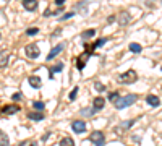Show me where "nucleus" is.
<instances>
[{
  "label": "nucleus",
  "mask_w": 162,
  "mask_h": 146,
  "mask_svg": "<svg viewBox=\"0 0 162 146\" xmlns=\"http://www.w3.org/2000/svg\"><path fill=\"white\" fill-rule=\"evenodd\" d=\"M113 20H115V16H113V15H112V16H109V21H107V23L112 24V23H113Z\"/></svg>",
  "instance_id": "2f4dec72"
},
{
  "label": "nucleus",
  "mask_w": 162,
  "mask_h": 146,
  "mask_svg": "<svg viewBox=\"0 0 162 146\" xmlns=\"http://www.w3.org/2000/svg\"><path fill=\"white\" fill-rule=\"evenodd\" d=\"M71 130L75 133H84L86 132V123L83 120H75L71 123Z\"/></svg>",
  "instance_id": "423d86ee"
},
{
  "label": "nucleus",
  "mask_w": 162,
  "mask_h": 146,
  "mask_svg": "<svg viewBox=\"0 0 162 146\" xmlns=\"http://www.w3.org/2000/svg\"><path fill=\"white\" fill-rule=\"evenodd\" d=\"M146 102L152 107H159L161 105V99L157 96H154V94H149V96H146Z\"/></svg>",
  "instance_id": "4468645a"
},
{
  "label": "nucleus",
  "mask_w": 162,
  "mask_h": 146,
  "mask_svg": "<svg viewBox=\"0 0 162 146\" xmlns=\"http://www.w3.org/2000/svg\"><path fill=\"white\" fill-rule=\"evenodd\" d=\"M10 50L8 49H3V50H0V68H3V67H7L8 63V59H10Z\"/></svg>",
  "instance_id": "6e6552de"
},
{
  "label": "nucleus",
  "mask_w": 162,
  "mask_h": 146,
  "mask_svg": "<svg viewBox=\"0 0 162 146\" xmlns=\"http://www.w3.org/2000/svg\"><path fill=\"white\" fill-rule=\"evenodd\" d=\"M118 97H120V94H118V91H112V93L109 94V97H107V99H109V101H113V102H115V101H117V99H118Z\"/></svg>",
  "instance_id": "5701e85b"
},
{
  "label": "nucleus",
  "mask_w": 162,
  "mask_h": 146,
  "mask_svg": "<svg viewBox=\"0 0 162 146\" xmlns=\"http://www.w3.org/2000/svg\"><path fill=\"white\" fill-rule=\"evenodd\" d=\"M96 36V29H86V31H83V34H81V37L83 39H91V37Z\"/></svg>",
  "instance_id": "a211bd4d"
},
{
  "label": "nucleus",
  "mask_w": 162,
  "mask_h": 146,
  "mask_svg": "<svg viewBox=\"0 0 162 146\" xmlns=\"http://www.w3.org/2000/svg\"><path fill=\"white\" fill-rule=\"evenodd\" d=\"M133 123H135V120H130V122H123V123H122V125L125 127V128H130V127L133 125Z\"/></svg>",
  "instance_id": "c85d7f7f"
},
{
  "label": "nucleus",
  "mask_w": 162,
  "mask_h": 146,
  "mask_svg": "<svg viewBox=\"0 0 162 146\" xmlns=\"http://www.w3.org/2000/svg\"><path fill=\"white\" fill-rule=\"evenodd\" d=\"M58 34H60V28H58V29H55V31H54V34H52V36L55 37V36H58Z\"/></svg>",
  "instance_id": "473e14b6"
},
{
  "label": "nucleus",
  "mask_w": 162,
  "mask_h": 146,
  "mask_svg": "<svg viewBox=\"0 0 162 146\" xmlns=\"http://www.w3.org/2000/svg\"><path fill=\"white\" fill-rule=\"evenodd\" d=\"M28 83H29V86H31V88H34V89H39L41 86H42V81H41V78L36 76V75L29 76L28 78Z\"/></svg>",
  "instance_id": "9b49d317"
},
{
  "label": "nucleus",
  "mask_w": 162,
  "mask_h": 146,
  "mask_svg": "<svg viewBox=\"0 0 162 146\" xmlns=\"http://www.w3.org/2000/svg\"><path fill=\"white\" fill-rule=\"evenodd\" d=\"M76 94H78V86H76V88H73V91L70 93L68 99H70V101H75V97H76Z\"/></svg>",
  "instance_id": "393cba45"
},
{
  "label": "nucleus",
  "mask_w": 162,
  "mask_h": 146,
  "mask_svg": "<svg viewBox=\"0 0 162 146\" xmlns=\"http://www.w3.org/2000/svg\"><path fill=\"white\" fill-rule=\"evenodd\" d=\"M136 99H138L136 94H128V96H125V97H118L117 101H115V107H117V109H125L128 105L135 104Z\"/></svg>",
  "instance_id": "f03ea898"
},
{
  "label": "nucleus",
  "mask_w": 162,
  "mask_h": 146,
  "mask_svg": "<svg viewBox=\"0 0 162 146\" xmlns=\"http://www.w3.org/2000/svg\"><path fill=\"white\" fill-rule=\"evenodd\" d=\"M28 118L39 122V120H42V118H44V114H42V112H39V110H37V112H29V114H28Z\"/></svg>",
  "instance_id": "2eb2a0df"
},
{
  "label": "nucleus",
  "mask_w": 162,
  "mask_h": 146,
  "mask_svg": "<svg viewBox=\"0 0 162 146\" xmlns=\"http://www.w3.org/2000/svg\"><path fill=\"white\" fill-rule=\"evenodd\" d=\"M161 70H162V67H161Z\"/></svg>",
  "instance_id": "c9c22d12"
},
{
  "label": "nucleus",
  "mask_w": 162,
  "mask_h": 146,
  "mask_svg": "<svg viewBox=\"0 0 162 146\" xmlns=\"http://www.w3.org/2000/svg\"><path fill=\"white\" fill-rule=\"evenodd\" d=\"M8 145H10V140H8L7 133L0 130V146H8Z\"/></svg>",
  "instance_id": "dca6fc26"
},
{
  "label": "nucleus",
  "mask_w": 162,
  "mask_h": 146,
  "mask_svg": "<svg viewBox=\"0 0 162 146\" xmlns=\"http://www.w3.org/2000/svg\"><path fill=\"white\" fill-rule=\"evenodd\" d=\"M60 70H63V63H62V62H60V63H57L55 67H52V68L49 70V76H50V78H54V73L60 72Z\"/></svg>",
  "instance_id": "f3484780"
},
{
  "label": "nucleus",
  "mask_w": 162,
  "mask_h": 146,
  "mask_svg": "<svg viewBox=\"0 0 162 146\" xmlns=\"http://www.w3.org/2000/svg\"><path fill=\"white\" fill-rule=\"evenodd\" d=\"M0 112H3V114H16V112H20V105H16V104H7L3 105L2 109H0Z\"/></svg>",
  "instance_id": "9d476101"
},
{
  "label": "nucleus",
  "mask_w": 162,
  "mask_h": 146,
  "mask_svg": "<svg viewBox=\"0 0 162 146\" xmlns=\"http://www.w3.org/2000/svg\"><path fill=\"white\" fill-rule=\"evenodd\" d=\"M104 105H105V99L101 96H97L94 97V101H93V110L94 112H99L101 109H104Z\"/></svg>",
  "instance_id": "0eeeda50"
},
{
  "label": "nucleus",
  "mask_w": 162,
  "mask_h": 146,
  "mask_svg": "<svg viewBox=\"0 0 162 146\" xmlns=\"http://www.w3.org/2000/svg\"><path fill=\"white\" fill-rule=\"evenodd\" d=\"M50 15H52V12H50V10H45V12H44V16H50Z\"/></svg>",
  "instance_id": "72a5a7b5"
},
{
  "label": "nucleus",
  "mask_w": 162,
  "mask_h": 146,
  "mask_svg": "<svg viewBox=\"0 0 162 146\" xmlns=\"http://www.w3.org/2000/svg\"><path fill=\"white\" fill-rule=\"evenodd\" d=\"M12 99H13V101H20V99H21V93H15L12 96Z\"/></svg>",
  "instance_id": "c756f323"
},
{
  "label": "nucleus",
  "mask_w": 162,
  "mask_h": 146,
  "mask_svg": "<svg viewBox=\"0 0 162 146\" xmlns=\"http://www.w3.org/2000/svg\"><path fill=\"white\" fill-rule=\"evenodd\" d=\"M130 20H131V16H130V12H126V10H122V12L118 13V23H120L122 26L128 24Z\"/></svg>",
  "instance_id": "1a4fd4ad"
},
{
  "label": "nucleus",
  "mask_w": 162,
  "mask_h": 146,
  "mask_svg": "<svg viewBox=\"0 0 162 146\" xmlns=\"http://www.w3.org/2000/svg\"><path fill=\"white\" fill-rule=\"evenodd\" d=\"M60 146H75V141H73V138L65 136L60 140Z\"/></svg>",
  "instance_id": "6ab92c4d"
},
{
  "label": "nucleus",
  "mask_w": 162,
  "mask_h": 146,
  "mask_svg": "<svg viewBox=\"0 0 162 146\" xmlns=\"http://www.w3.org/2000/svg\"><path fill=\"white\" fill-rule=\"evenodd\" d=\"M0 37H2V34H0Z\"/></svg>",
  "instance_id": "f704fd0d"
},
{
  "label": "nucleus",
  "mask_w": 162,
  "mask_h": 146,
  "mask_svg": "<svg viewBox=\"0 0 162 146\" xmlns=\"http://www.w3.org/2000/svg\"><path fill=\"white\" fill-rule=\"evenodd\" d=\"M63 3H65V0H55V5H58V7H62Z\"/></svg>",
  "instance_id": "7c9ffc66"
},
{
  "label": "nucleus",
  "mask_w": 162,
  "mask_h": 146,
  "mask_svg": "<svg viewBox=\"0 0 162 146\" xmlns=\"http://www.w3.org/2000/svg\"><path fill=\"white\" fill-rule=\"evenodd\" d=\"M136 80H138V75H136L135 70H128V72L120 73L117 76V81L122 83V85H131V83H135Z\"/></svg>",
  "instance_id": "f257e3e1"
},
{
  "label": "nucleus",
  "mask_w": 162,
  "mask_h": 146,
  "mask_svg": "<svg viewBox=\"0 0 162 146\" xmlns=\"http://www.w3.org/2000/svg\"><path fill=\"white\" fill-rule=\"evenodd\" d=\"M88 140L93 143V145H96V146H104L105 145V136H104V133H102V132H99V130L93 132V133L89 135Z\"/></svg>",
  "instance_id": "7ed1b4c3"
},
{
  "label": "nucleus",
  "mask_w": 162,
  "mask_h": 146,
  "mask_svg": "<svg viewBox=\"0 0 162 146\" xmlns=\"http://www.w3.org/2000/svg\"><path fill=\"white\" fill-rule=\"evenodd\" d=\"M105 42H107V37H101V39H97L93 45H94V49H96V47H101V45H104Z\"/></svg>",
  "instance_id": "4be33fe9"
},
{
  "label": "nucleus",
  "mask_w": 162,
  "mask_h": 146,
  "mask_svg": "<svg viewBox=\"0 0 162 146\" xmlns=\"http://www.w3.org/2000/svg\"><path fill=\"white\" fill-rule=\"evenodd\" d=\"M24 54H26L28 59H37L39 54H41V50H39V47H37L36 44H29V45L24 47Z\"/></svg>",
  "instance_id": "20e7f679"
},
{
  "label": "nucleus",
  "mask_w": 162,
  "mask_h": 146,
  "mask_svg": "<svg viewBox=\"0 0 162 146\" xmlns=\"http://www.w3.org/2000/svg\"><path fill=\"white\" fill-rule=\"evenodd\" d=\"M37 0H23V7L28 10V12H34L37 8Z\"/></svg>",
  "instance_id": "f8f14e48"
},
{
  "label": "nucleus",
  "mask_w": 162,
  "mask_h": 146,
  "mask_svg": "<svg viewBox=\"0 0 162 146\" xmlns=\"http://www.w3.org/2000/svg\"><path fill=\"white\" fill-rule=\"evenodd\" d=\"M32 107H34L36 110H39V112H41V110H44L45 104H44L42 101H34V102H32Z\"/></svg>",
  "instance_id": "412c9836"
},
{
  "label": "nucleus",
  "mask_w": 162,
  "mask_h": 146,
  "mask_svg": "<svg viewBox=\"0 0 162 146\" xmlns=\"http://www.w3.org/2000/svg\"><path fill=\"white\" fill-rule=\"evenodd\" d=\"M94 88H96V91H99V93H102V91H104V89H105V86L102 85V83H99V81H97L96 85H94Z\"/></svg>",
  "instance_id": "a878e982"
},
{
  "label": "nucleus",
  "mask_w": 162,
  "mask_h": 146,
  "mask_svg": "<svg viewBox=\"0 0 162 146\" xmlns=\"http://www.w3.org/2000/svg\"><path fill=\"white\" fill-rule=\"evenodd\" d=\"M89 57V54L88 52H83L80 57L76 59V67H78V70H83L84 68V65H86V59Z\"/></svg>",
  "instance_id": "ddd939ff"
},
{
  "label": "nucleus",
  "mask_w": 162,
  "mask_h": 146,
  "mask_svg": "<svg viewBox=\"0 0 162 146\" xmlns=\"http://www.w3.org/2000/svg\"><path fill=\"white\" fill-rule=\"evenodd\" d=\"M37 32H39V28H29L26 29V36H36Z\"/></svg>",
  "instance_id": "b1692460"
},
{
  "label": "nucleus",
  "mask_w": 162,
  "mask_h": 146,
  "mask_svg": "<svg viewBox=\"0 0 162 146\" xmlns=\"http://www.w3.org/2000/svg\"><path fill=\"white\" fill-rule=\"evenodd\" d=\"M73 15H75V13H73V12L67 13V15H63V16H62V18H60V21H65V20H70V18H71V16H73Z\"/></svg>",
  "instance_id": "bb28decb"
},
{
  "label": "nucleus",
  "mask_w": 162,
  "mask_h": 146,
  "mask_svg": "<svg viewBox=\"0 0 162 146\" xmlns=\"http://www.w3.org/2000/svg\"><path fill=\"white\" fill-rule=\"evenodd\" d=\"M128 47H130V50H131V52H135V54H139V52L143 50V47H141L139 44H138V42H131V44H130Z\"/></svg>",
  "instance_id": "aec40b11"
},
{
  "label": "nucleus",
  "mask_w": 162,
  "mask_h": 146,
  "mask_svg": "<svg viewBox=\"0 0 162 146\" xmlns=\"http://www.w3.org/2000/svg\"><path fill=\"white\" fill-rule=\"evenodd\" d=\"M81 114H83V115H93V114H96V112H94L93 109H91V110H89V109H83V112H81Z\"/></svg>",
  "instance_id": "cd10ccee"
},
{
  "label": "nucleus",
  "mask_w": 162,
  "mask_h": 146,
  "mask_svg": "<svg viewBox=\"0 0 162 146\" xmlns=\"http://www.w3.org/2000/svg\"><path fill=\"white\" fill-rule=\"evenodd\" d=\"M65 47H67V42H60V44H57L55 47H54L52 50L47 54V60H52V59H55V57L58 55V54H60Z\"/></svg>",
  "instance_id": "39448f33"
}]
</instances>
